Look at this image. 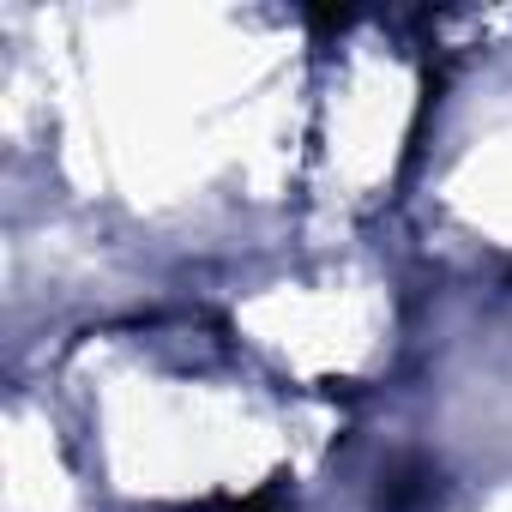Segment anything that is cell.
I'll return each instance as SVG.
<instances>
[{
  "mask_svg": "<svg viewBox=\"0 0 512 512\" xmlns=\"http://www.w3.org/2000/svg\"><path fill=\"white\" fill-rule=\"evenodd\" d=\"M434 482L440 476H428V470H392V488H380V512H404L410 500L434 494Z\"/></svg>",
  "mask_w": 512,
  "mask_h": 512,
  "instance_id": "obj_1",
  "label": "cell"
},
{
  "mask_svg": "<svg viewBox=\"0 0 512 512\" xmlns=\"http://www.w3.org/2000/svg\"><path fill=\"white\" fill-rule=\"evenodd\" d=\"M193 512H284V482H266V488L235 494V500H205Z\"/></svg>",
  "mask_w": 512,
  "mask_h": 512,
  "instance_id": "obj_2",
  "label": "cell"
}]
</instances>
